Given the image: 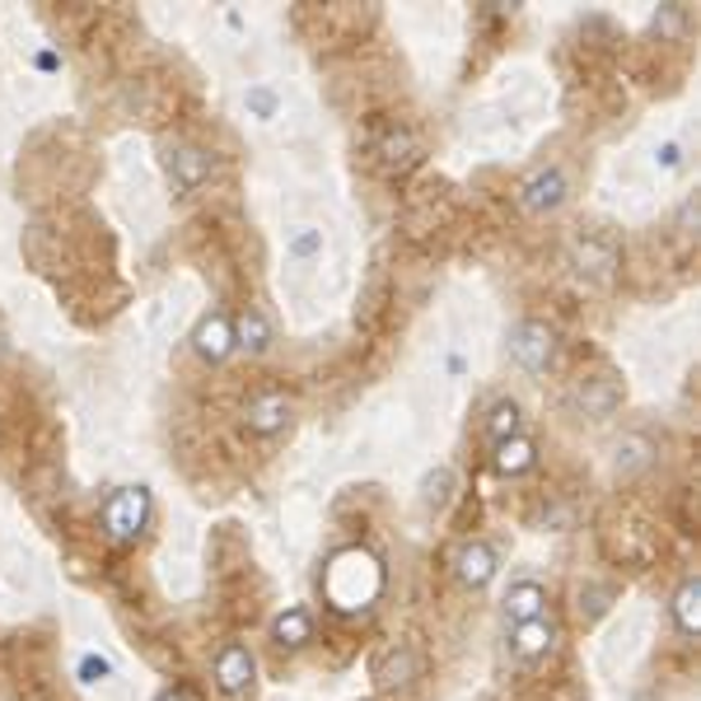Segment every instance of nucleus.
I'll return each instance as SVG.
<instances>
[{
  "mask_svg": "<svg viewBox=\"0 0 701 701\" xmlns=\"http://www.w3.org/2000/svg\"><path fill=\"white\" fill-rule=\"evenodd\" d=\"M323 599L337 612H365L383 594V566L375 552L365 548H342L327 556L323 566Z\"/></svg>",
  "mask_w": 701,
  "mask_h": 701,
  "instance_id": "1",
  "label": "nucleus"
},
{
  "mask_svg": "<svg viewBox=\"0 0 701 701\" xmlns=\"http://www.w3.org/2000/svg\"><path fill=\"white\" fill-rule=\"evenodd\" d=\"M99 524L113 542H136L150 524V491L146 486H117L113 496L103 501Z\"/></svg>",
  "mask_w": 701,
  "mask_h": 701,
  "instance_id": "2",
  "label": "nucleus"
},
{
  "mask_svg": "<svg viewBox=\"0 0 701 701\" xmlns=\"http://www.w3.org/2000/svg\"><path fill=\"white\" fill-rule=\"evenodd\" d=\"M510 356L524 365L529 375H542L556 365V332L538 319H524L515 332H510Z\"/></svg>",
  "mask_w": 701,
  "mask_h": 701,
  "instance_id": "3",
  "label": "nucleus"
},
{
  "mask_svg": "<svg viewBox=\"0 0 701 701\" xmlns=\"http://www.w3.org/2000/svg\"><path fill=\"white\" fill-rule=\"evenodd\" d=\"M192 350H197L202 360H210V365H220L225 356H230V350H234V319H230V313L210 309L206 319L192 327Z\"/></svg>",
  "mask_w": 701,
  "mask_h": 701,
  "instance_id": "4",
  "label": "nucleus"
},
{
  "mask_svg": "<svg viewBox=\"0 0 701 701\" xmlns=\"http://www.w3.org/2000/svg\"><path fill=\"white\" fill-rule=\"evenodd\" d=\"M164 164H169V179L179 192H197L210 173H216V160H210V150H202V146H173L164 154Z\"/></svg>",
  "mask_w": 701,
  "mask_h": 701,
  "instance_id": "5",
  "label": "nucleus"
},
{
  "mask_svg": "<svg viewBox=\"0 0 701 701\" xmlns=\"http://www.w3.org/2000/svg\"><path fill=\"white\" fill-rule=\"evenodd\" d=\"M253 674H257V664L249 655V645H220V655H216V688L225 697H239V692H249L253 688Z\"/></svg>",
  "mask_w": 701,
  "mask_h": 701,
  "instance_id": "6",
  "label": "nucleus"
},
{
  "mask_svg": "<svg viewBox=\"0 0 701 701\" xmlns=\"http://www.w3.org/2000/svg\"><path fill=\"white\" fill-rule=\"evenodd\" d=\"M561 202H566V173L561 169H538L533 179H524V187H519V206L533 210V216L556 210Z\"/></svg>",
  "mask_w": 701,
  "mask_h": 701,
  "instance_id": "7",
  "label": "nucleus"
},
{
  "mask_svg": "<svg viewBox=\"0 0 701 701\" xmlns=\"http://www.w3.org/2000/svg\"><path fill=\"white\" fill-rule=\"evenodd\" d=\"M552 645H556V622L548 618V612L533 618V622H519L515 636H510V651H515L519 664H533L542 655H552Z\"/></svg>",
  "mask_w": 701,
  "mask_h": 701,
  "instance_id": "8",
  "label": "nucleus"
},
{
  "mask_svg": "<svg viewBox=\"0 0 701 701\" xmlns=\"http://www.w3.org/2000/svg\"><path fill=\"white\" fill-rule=\"evenodd\" d=\"M290 421V398L286 393H257L249 407H243V426H249L253 435H276L286 430Z\"/></svg>",
  "mask_w": 701,
  "mask_h": 701,
  "instance_id": "9",
  "label": "nucleus"
},
{
  "mask_svg": "<svg viewBox=\"0 0 701 701\" xmlns=\"http://www.w3.org/2000/svg\"><path fill=\"white\" fill-rule=\"evenodd\" d=\"M421 674V659L412 645H389L379 659H375V682L379 688H407V682Z\"/></svg>",
  "mask_w": 701,
  "mask_h": 701,
  "instance_id": "10",
  "label": "nucleus"
},
{
  "mask_svg": "<svg viewBox=\"0 0 701 701\" xmlns=\"http://www.w3.org/2000/svg\"><path fill=\"white\" fill-rule=\"evenodd\" d=\"M501 608H505V622H510V627L533 622V618H542V612H548V589H542L538 581H519V585H510V594L501 599Z\"/></svg>",
  "mask_w": 701,
  "mask_h": 701,
  "instance_id": "11",
  "label": "nucleus"
},
{
  "mask_svg": "<svg viewBox=\"0 0 701 701\" xmlns=\"http://www.w3.org/2000/svg\"><path fill=\"white\" fill-rule=\"evenodd\" d=\"M453 575H459L463 585L482 589L491 575H496V552H491L486 542H468V548H459V556H453Z\"/></svg>",
  "mask_w": 701,
  "mask_h": 701,
  "instance_id": "12",
  "label": "nucleus"
},
{
  "mask_svg": "<svg viewBox=\"0 0 701 701\" xmlns=\"http://www.w3.org/2000/svg\"><path fill=\"white\" fill-rule=\"evenodd\" d=\"M674 622L682 636H701V581L697 575H688L674 594Z\"/></svg>",
  "mask_w": 701,
  "mask_h": 701,
  "instance_id": "13",
  "label": "nucleus"
},
{
  "mask_svg": "<svg viewBox=\"0 0 701 701\" xmlns=\"http://www.w3.org/2000/svg\"><path fill=\"white\" fill-rule=\"evenodd\" d=\"M375 150H379V160L389 164V169H407V164H416V154H421L416 136H412L407 127H393V131H383V136L375 140Z\"/></svg>",
  "mask_w": 701,
  "mask_h": 701,
  "instance_id": "14",
  "label": "nucleus"
},
{
  "mask_svg": "<svg viewBox=\"0 0 701 701\" xmlns=\"http://www.w3.org/2000/svg\"><path fill=\"white\" fill-rule=\"evenodd\" d=\"M538 463V445L529 440V435H510V440L496 445V468L505 472V478H519V472H529Z\"/></svg>",
  "mask_w": 701,
  "mask_h": 701,
  "instance_id": "15",
  "label": "nucleus"
},
{
  "mask_svg": "<svg viewBox=\"0 0 701 701\" xmlns=\"http://www.w3.org/2000/svg\"><path fill=\"white\" fill-rule=\"evenodd\" d=\"M234 346H243L249 356H262L272 346V323L262 319V309H243L234 319Z\"/></svg>",
  "mask_w": 701,
  "mask_h": 701,
  "instance_id": "16",
  "label": "nucleus"
},
{
  "mask_svg": "<svg viewBox=\"0 0 701 701\" xmlns=\"http://www.w3.org/2000/svg\"><path fill=\"white\" fill-rule=\"evenodd\" d=\"M272 636H276V645H286V651H300V645L313 641V618H309L304 608H286L272 622Z\"/></svg>",
  "mask_w": 701,
  "mask_h": 701,
  "instance_id": "17",
  "label": "nucleus"
},
{
  "mask_svg": "<svg viewBox=\"0 0 701 701\" xmlns=\"http://www.w3.org/2000/svg\"><path fill=\"white\" fill-rule=\"evenodd\" d=\"M486 435L491 440H510V435H519V402L515 398H501L496 407H491V416H486Z\"/></svg>",
  "mask_w": 701,
  "mask_h": 701,
  "instance_id": "18",
  "label": "nucleus"
},
{
  "mask_svg": "<svg viewBox=\"0 0 701 701\" xmlns=\"http://www.w3.org/2000/svg\"><path fill=\"white\" fill-rule=\"evenodd\" d=\"M608 604H612V589H608V585H589V589H581V612H585V618H604Z\"/></svg>",
  "mask_w": 701,
  "mask_h": 701,
  "instance_id": "19",
  "label": "nucleus"
},
{
  "mask_svg": "<svg viewBox=\"0 0 701 701\" xmlns=\"http://www.w3.org/2000/svg\"><path fill=\"white\" fill-rule=\"evenodd\" d=\"M319 249H323V230H300V234H290V243H286L290 257H313Z\"/></svg>",
  "mask_w": 701,
  "mask_h": 701,
  "instance_id": "20",
  "label": "nucleus"
},
{
  "mask_svg": "<svg viewBox=\"0 0 701 701\" xmlns=\"http://www.w3.org/2000/svg\"><path fill=\"white\" fill-rule=\"evenodd\" d=\"M449 486H453V472L440 468L435 478H426V505H445L449 501Z\"/></svg>",
  "mask_w": 701,
  "mask_h": 701,
  "instance_id": "21",
  "label": "nucleus"
},
{
  "mask_svg": "<svg viewBox=\"0 0 701 701\" xmlns=\"http://www.w3.org/2000/svg\"><path fill=\"white\" fill-rule=\"evenodd\" d=\"M249 108H253L262 122L276 117V94H272V90H262V84H257V90H249Z\"/></svg>",
  "mask_w": 701,
  "mask_h": 701,
  "instance_id": "22",
  "label": "nucleus"
},
{
  "mask_svg": "<svg viewBox=\"0 0 701 701\" xmlns=\"http://www.w3.org/2000/svg\"><path fill=\"white\" fill-rule=\"evenodd\" d=\"M113 669H108V659H99V655H84L80 659V682H103Z\"/></svg>",
  "mask_w": 701,
  "mask_h": 701,
  "instance_id": "23",
  "label": "nucleus"
},
{
  "mask_svg": "<svg viewBox=\"0 0 701 701\" xmlns=\"http://www.w3.org/2000/svg\"><path fill=\"white\" fill-rule=\"evenodd\" d=\"M622 449H627V463H618V468H641L645 459H651V445H645V440H627ZM622 449H618V453H622Z\"/></svg>",
  "mask_w": 701,
  "mask_h": 701,
  "instance_id": "24",
  "label": "nucleus"
},
{
  "mask_svg": "<svg viewBox=\"0 0 701 701\" xmlns=\"http://www.w3.org/2000/svg\"><path fill=\"white\" fill-rule=\"evenodd\" d=\"M160 701H197V692L192 688H169V692H160Z\"/></svg>",
  "mask_w": 701,
  "mask_h": 701,
  "instance_id": "25",
  "label": "nucleus"
}]
</instances>
